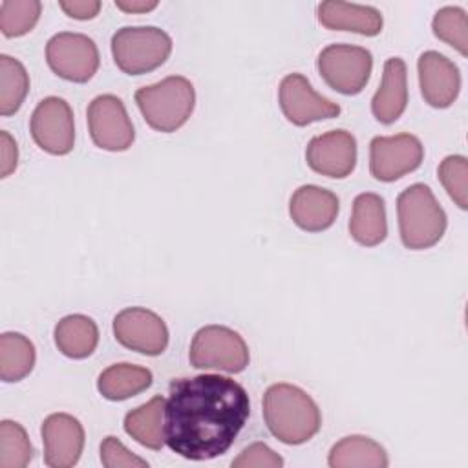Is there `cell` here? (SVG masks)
I'll list each match as a JSON object with an SVG mask.
<instances>
[{"mask_svg": "<svg viewBox=\"0 0 468 468\" xmlns=\"http://www.w3.org/2000/svg\"><path fill=\"white\" fill-rule=\"evenodd\" d=\"M249 413V395L230 377L174 378L165 400V444L190 461L219 457L234 444Z\"/></svg>", "mask_w": 468, "mask_h": 468, "instance_id": "obj_1", "label": "cell"}, {"mask_svg": "<svg viewBox=\"0 0 468 468\" xmlns=\"http://www.w3.org/2000/svg\"><path fill=\"white\" fill-rule=\"evenodd\" d=\"M263 419L269 431L285 444L307 442L322 426L320 410L311 395L285 382L265 389Z\"/></svg>", "mask_w": 468, "mask_h": 468, "instance_id": "obj_2", "label": "cell"}, {"mask_svg": "<svg viewBox=\"0 0 468 468\" xmlns=\"http://www.w3.org/2000/svg\"><path fill=\"white\" fill-rule=\"evenodd\" d=\"M397 216L400 239L411 250L433 247L446 230V212L424 183L410 185L399 194Z\"/></svg>", "mask_w": 468, "mask_h": 468, "instance_id": "obj_3", "label": "cell"}, {"mask_svg": "<svg viewBox=\"0 0 468 468\" xmlns=\"http://www.w3.org/2000/svg\"><path fill=\"white\" fill-rule=\"evenodd\" d=\"M133 97L148 126L165 133L181 128L192 115L196 104L194 86L181 75L143 86Z\"/></svg>", "mask_w": 468, "mask_h": 468, "instance_id": "obj_4", "label": "cell"}, {"mask_svg": "<svg viewBox=\"0 0 468 468\" xmlns=\"http://www.w3.org/2000/svg\"><path fill=\"white\" fill-rule=\"evenodd\" d=\"M170 51V35L155 26H126L112 37L113 62L128 75H143L159 68Z\"/></svg>", "mask_w": 468, "mask_h": 468, "instance_id": "obj_5", "label": "cell"}, {"mask_svg": "<svg viewBox=\"0 0 468 468\" xmlns=\"http://www.w3.org/2000/svg\"><path fill=\"white\" fill-rule=\"evenodd\" d=\"M188 358L196 369L239 373L249 366V347L234 329L205 325L194 335Z\"/></svg>", "mask_w": 468, "mask_h": 468, "instance_id": "obj_6", "label": "cell"}, {"mask_svg": "<svg viewBox=\"0 0 468 468\" xmlns=\"http://www.w3.org/2000/svg\"><path fill=\"white\" fill-rule=\"evenodd\" d=\"M316 66L329 88L344 95H356L369 80L373 55L360 46L331 44L318 53Z\"/></svg>", "mask_w": 468, "mask_h": 468, "instance_id": "obj_7", "label": "cell"}, {"mask_svg": "<svg viewBox=\"0 0 468 468\" xmlns=\"http://www.w3.org/2000/svg\"><path fill=\"white\" fill-rule=\"evenodd\" d=\"M46 60L55 75L71 82H88L99 69V49L88 35L62 31L48 40Z\"/></svg>", "mask_w": 468, "mask_h": 468, "instance_id": "obj_8", "label": "cell"}, {"mask_svg": "<svg viewBox=\"0 0 468 468\" xmlns=\"http://www.w3.org/2000/svg\"><path fill=\"white\" fill-rule=\"evenodd\" d=\"M424 157V146L411 133L373 137L369 143V170L378 181L391 183L417 170Z\"/></svg>", "mask_w": 468, "mask_h": 468, "instance_id": "obj_9", "label": "cell"}, {"mask_svg": "<svg viewBox=\"0 0 468 468\" xmlns=\"http://www.w3.org/2000/svg\"><path fill=\"white\" fill-rule=\"evenodd\" d=\"M29 130L33 141L48 154L66 155L75 144V122L69 104L60 97H46L33 110Z\"/></svg>", "mask_w": 468, "mask_h": 468, "instance_id": "obj_10", "label": "cell"}, {"mask_svg": "<svg viewBox=\"0 0 468 468\" xmlns=\"http://www.w3.org/2000/svg\"><path fill=\"white\" fill-rule=\"evenodd\" d=\"M88 128L93 143L108 152L128 150L135 132L122 101L112 93L95 97L88 106Z\"/></svg>", "mask_w": 468, "mask_h": 468, "instance_id": "obj_11", "label": "cell"}, {"mask_svg": "<svg viewBox=\"0 0 468 468\" xmlns=\"http://www.w3.org/2000/svg\"><path fill=\"white\" fill-rule=\"evenodd\" d=\"M115 340L137 353L157 356L168 346V329L159 314L144 307H126L113 318Z\"/></svg>", "mask_w": 468, "mask_h": 468, "instance_id": "obj_12", "label": "cell"}, {"mask_svg": "<svg viewBox=\"0 0 468 468\" xmlns=\"http://www.w3.org/2000/svg\"><path fill=\"white\" fill-rule=\"evenodd\" d=\"M278 99L283 115L294 126H307L314 121L333 119L340 113V106L316 93L302 73H289L282 79Z\"/></svg>", "mask_w": 468, "mask_h": 468, "instance_id": "obj_13", "label": "cell"}, {"mask_svg": "<svg viewBox=\"0 0 468 468\" xmlns=\"http://www.w3.org/2000/svg\"><path fill=\"white\" fill-rule=\"evenodd\" d=\"M305 161L316 174L342 179L356 165V139L347 130H331L313 137L305 148Z\"/></svg>", "mask_w": 468, "mask_h": 468, "instance_id": "obj_14", "label": "cell"}, {"mask_svg": "<svg viewBox=\"0 0 468 468\" xmlns=\"http://www.w3.org/2000/svg\"><path fill=\"white\" fill-rule=\"evenodd\" d=\"M44 463L49 468H69L79 463L84 448V428L69 413H51L42 422Z\"/></svg>", "mask_w": 468, "mask_h": 468, "instance_id": "obj_15", "label": "cell"}, {"mask_svg": "<svg viewBox=\"0 0 468 468\" xmlns=\"http://www.w3.org/2000/svg\"><path fill=\"white\" fill-rule=\"evenodd\" d=\"M419 86L424 101L433 108H448L459 95V68L439 51H424L417 60Z\"/></svg>", "mask_w": 468, "mask_h": 468, "instance_id": "obj_16", "label": "cell"}, {"mask_svg": "<svg viewBox=\"0 0 468 468\" xmlns=\"http://www.w3.org/2000/svg\"><path fill=\"white\" fill-rule=\"evenodd\" d=\"M338 197L331 190L316 185H303L294 190L289 201V214L292 221L307 232H320L329 229L338 216Z\"/></svg>", "mask_w": 468, "mask_h": 468, "instance_id": "obj_17", "label": "cell"}, {"mask_svg": "<svg viewBox=\"0 0 468 468\" xmlns=\"http://www.w3.org/2000/svg\"><path fill=\"white\" fill-rule=\"evenodd\" d=\"M408 77L406 64L399 57H391L384 62L380 88L373 95L371 112L382 124L395 122L408 104Z\"/></svg>", "mask_w": 468, "mask_h": 468, "instance_id": "obj_18", "label": "cell"}, {"mask_svg": "<svg viewBox=\"0 0 468 468\" xmlns=\"http://www.w3.org/2000/svg\"><path fill=\"white\" fill-rule=\"evenodd\" d=\"M318 20L324 27L335 31H353L366 37H375L382 31V15L378 9L362 4L340 0L322 2L318 5Z\"/></svg>", "mask_w": 468, "mask_h": 468, "instance_id": "obj_19", "label": "cell"}, {"mask_svg": "<svg viewBox=\"0 0 468 468\" xmlns=\"http://www.w3.org/2000/svg\"><path fill=\"white\" fill-rule=\"evenodd\" d=\"M349 234L356 243L364 247H375L386 239V205L378 194L364 192L355 197L349 219Z\"/></svg>", "mask_w": 468, "mask_h": 468, "instance_id": "obj_20", "label": "cell"}, {"mask_svg": "<svg viewBox=\"0 0 468 468\" xmlns=\"http://www.w3.org/2000/svg\"><path fill=\"white\" fill-rule=\"evenodd\" d=\"M165 400L155 395L124 417V431L144 448L161 450L165 446Z\"/></svg>", "mask_w": 468, "mask_h": 468, "instance_id": "obj_21", "label": "cell"}, {"mask_svg": "<svg viewBox=\"0 0 468 468\" xmlns=\"http://www.w3.org/2000/svg\"><path fill=\"white\" fill-rule=\"evenodd\" d=\"M55 344L69 358L90 356L99 344L97 324L86 314H68L55 325Z\"/></svg>", "mask_w": 468, "mask_h": 468, "instance_id": "obj_22", "label": "cell"}, {"mask_svg": "<svg viewBox=\"0 0 468 468\" xmlns=\"http://www.w3.org/2000/svg\"><path fill=\"white\" fill-rule=\"evenodd\" d=\"M152 371L128 362L106 367L97 378L99 393L108 400H126L152 386Z\"/></svg>", "mask_w": 468, "mask_h": 468, "instance_id": "obj_23", "label": "cell"}, {"mask_svg": "<svg viewBox=\"0 0 468 468\" xmlns=\"http://www.w3.org/2000/svg\"><path fill=\"white\" fill-rule=\"evenodd\" d=\"M327 463L331 468H384L389 461L377 441L364 435H347L331 448Z\"/></svg>", "mask_w": 468, "mask_h": 468, "instance_id": "obj_24", "label": "cell"}, {"mask_svg": "<svg viewBox=\"0 0 468 468\" xmlns=\"http://www.w3.org/2000/svg\"><path fill=\"white\" fill-rule=\"evenodd\" d=\"M37 360L33 342L22 333H4L0 336V378L18 382L26 378Z\"/></svg>", "mask_w": 468, "mask_h": 468, "instance_id": "obj_25", "label": "cell"}, {"mask_svg": "<svg viewBox=\"0 0 468 468\" xmlns=\"http://www.w3.org/2000/svg\"><path fill=\"white\" fill-rule=\"evenodd\" d=\"M29 91V77L24 64L9 55H0V113L13 115Z\"/></svg>", "mask_w": 468, "mask_h": 468, "instance_id": "obj_26", "label": "cell"}, {"mask_svg": "<svg viewBox=\"0 0 468 468\" xmlns=\"http://www.w3.org/2000/svg\"><path fill=\"white\" fill-rule=\"evenodd\" d=\"M33 459V446L22 424L0 422V468H24Z\"/></svg>", "mask_w": 468, "mask_h": 468, "instance_id": "obj_27", "label": "cell"}, {"mask_svg": "<svg viewBox=\"0 0 468 468\" xmlns=\"http://www.w3.org/2000/svg\"><path fill=\"white\" fill-rule=\"evenodd\" d=\"M433 35L455 48L463 57L468 55V16L457 5L439 9L431 20Z\"/></svg>", "mask_w": 468, "mask_h": 468, "instance_id": "obj_28", "label": "cell"}, {"mask_svg": "<svg viewBox=\"0 0 468 468\" xmlns=\"http://www.w3.org/2000/svg\"><path fill=\"white\" fill-rule=\"evenodd\" d=\"M42 4L38 0H4L0 4V29L5 37H22L38 22Z\"/></svg>", "mask_w": 468, "mask_h": 468, "instance_id": "obj_29", "label": "cell"}, {"mask_svg": "<svg viewBox=\"0 0 468 468\" xmlns=\"http://www.w3.org/2000/svg\"><path fill=\"white\" fill-rule=\"evenodd\" d=\"M439 181L463 210L468 207V161L464 155H448L439 165Z\"/></svg>", "mask_w": 468, "mask_h": 468, "instance_id": "obj_30", "label": "cell"}, {"mask_svg": "<svg viewBox=\"0 0 468 468\" xmlns=\"http://www.w3.org/2000/svg\"><path fill=\"white\" fill-rule=\"evenodd\" d=\"M101 463L106 468H146L148 463L133 455L126 446L113 435H108L101 444Z\"/></svg>", "mask_w": 468, "mask_h": 468, "instance_id": "obj_31", "label": "cell"}, {"mask_svg": "<svg viewBox=\"0 0 468 468\" xmlns=\"http://www.w3.org/2000/svg\"><path fill=\"white\" fill-rule=\"evenodd\" d=\"M283 459L265 442H252L234 461L232 468H280Z\"/></svg>", "mask_w": 468, "mask_h": 468, "instance_id": "obj_32", "label": "cell"}, {"mask_svg": "<svg viewBox=\"0 0 468 468\" xmlns=\"http://www.w3.org/2000/svg\"><path fill=\"white\" fill-rule=\"evenodd\" d=\"M58 7L71 18L90 20L99 15L101 2L99 0H60Z\"/></svg>", "mask_w": 468, "mask_h": 468, "instance_id": "obj_33", "label": "cell"}, {"mask_svg": "<svg viewBox=\"0 0 468 468\" xmlns=\"http://www.w3.org/2000/svg\"><path fill=\"white\" fill-rule=\"evenodd\" d=\"M18 163V148L15 139L2 130L0 132V176L7 177L11 172H15Z\"/></svg>", "mask_w": 468, "mask_h": 468, "instance_id": "obj_34", "label": "cell"}, {"mask_svg": "<svg viewBox=\"0 0 468 468\" xmlns=\"http://www.w3.org/2000/svg\"><path fill=\"white\" fill-rule=\"evenodd\" d=\"M115 5L126 13H146L157 7L155 0H115Z\"/></svg>", "mask_w": 468, "mask_h": 468, "instance_id": "obj_35", "label": "cell"}]
</instances>
